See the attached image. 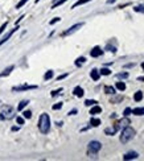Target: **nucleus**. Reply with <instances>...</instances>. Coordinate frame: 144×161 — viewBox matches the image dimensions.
<instances>
[{
    "label": "nucleus",
    "mask_w": 144,
    "mask_h": 161,
    "mask_svg": "<svg viewBox=\"0 0 144 161\" xmlns=\"http://www.w3.org/2000/svg\"><path fill=\"white\" fill-rule=\"evenodd\" d=\"M115 87H116V89H118L119 91H124V90H126V83H124V82H116Z\"/></svg>",
    "instance_id": "b1692460"
},
{
    "label": "nucleus",
    "mask_w": 144,
    "mask_h": 161,
    "mask_svg": "<svg viewBox=\"0 0 144 161\" xmlns=\"http://www.w3.org/2000/svg\"><path fill=\"white\" fill-rule=\"evenodd\" d=\"M61 91H62V87H60V89H57V90H53V91H52L50 95H52V96H57L58 94L61 93Z\"/></svg>",
    "instance_id": "f704fd0d"
},
{
    "label": "nucleus",
    "mask_w": 144,
    "mask_h": 161,
    "mask_svg": "<svg viewBox=\"0 0 144 161\" xmlns=\"http://www.w3.org/2000/svg\"><path fill=\"white\" fill-rule=\"evenodd\" d=\"M112 3H115V0H107V4H112Z\"/></svg>",
    "instance_id": "79ce46f5"
},
{
    "label": "nucleus",
    "mask_w": 144,
    "mask_h": 161,
    "mask_svg": "<svg viewBox=\"0 0 144 161\" xmlns=\"http://www.w3.org/2000/svg\"><path fill=\"white\" fill-rule=\"evenodd\" d=\"M100 112H102V107H100V106H98V104H94L93 107L90 108V115H98V114H100Z\"/></svg>",
    "instance_id": "9b49d317"
},
{
    "label": "nucleus",
    "mask_w": 144,
    "mask_h": 161,
    "mask_svg": "<svg viewBox=\"0 0 144 161\" xmlns=\"http://www.w3.org/2000/svg\"><path fill=\"white\" fill-rule=\"evenodd\" d=\"M105 93L106 94H110V95H114V94H115V87H112V86H105Z\"/></svg>",
    "instance_id": "4be33fe9"
},
{
    "label": "nucleus",
    "mask_w": 144,
    "mask_h": 161,
    "mask_svg": "<svg viewBox=\"0 0 144 161\" xmlns=\"http://www.w3.org/2000/svg\"><path fill=\"white\" fill-rule=\"evenodd\" d=\"M132 114L136 115V116H143L144 115V107H136L132 108Z\"/></svg>",
    "instance_id": "dca6fc26"
},
{
    "label": "nucleus",
    "mask_w": 144,
    "mask_h": 161,
    "mask_svg": "<svg viewBox=\"0 0 144 161\" xmlns=\"http://www.w3.org/2000/svg\"><path fill=\"white\" fill-rule=\"evenodd\" d=\"M97 101H94V99H86L85 101V106H87V107H90V106H94V104H97Z\"/></svg>",
    "instance_id": "a878e982"
},
{
    "label": "nucleus",
    "mask_w": 144,
    "mask_h": 161,
    "mask_svg": "<svg viewBox=\"0 0 144 161\" xmlns=\"http://www.w3.org/2000/svg\"><path fill=\"white\" fill-rule=\"evenodd\" d=\"M13 69H15V66L13 65H11V66H8L7 69H4L1 73H0V77H7V75H10L12 71H13Z\"/></svg>",
    "instance_id": "4468645a"
},
{
    "label": "nucleus",
    "mask_w": 144,
    "mask_h": 161,
    "mask_svg": "<svg viewBox=\"0 0 144 161\" xmlns=\"http://www.w3.org/2000/svg\"><path fill=\"white\" fill-rule=\"evenodd\" d=\"M85 25V23H77V24H74V25H72L67 30H65V32H62V37H66V36H70V35H73L74 32H77V30L79 28H82V26Z\"/></svg>",
    "instance_id": "423d86ee"
},
{
    "label": "nucleus",
    "mask_w": 144,
    "mask_h": 161,
    "mask_svg": "<svg viewBox=\"0 0 144 161\" xmlns=\"http://www.w3.org/2000/svg\"><path fill=\"white\" fill-rule=\"evenodd\" d=\"M15 116L13 114V107L10 104H3L1 106V112H0V120H8Z\"/></svg>",
    "instance_id": "7ed1b4c3"
},
{
    "label": "nucleus",
    "mask_w": 144,
    "mask_h": 161,
    "mask_svg": "<svg viewBox=\"0 0 144 161\" xmlns=\"http://www.w3.org/2000/svg\"><path fill=\"white\" fill-rule=\"evenodd\" d=\"M118 129H119V126H115L114 128H106L105 129V133H106L107 136H114Z\"/></svg>",
    "instance_id": "2eb2a0df"
},
{
    "label": "nucleus",
    "mask_w": 144,
    "mask_h": 161,
    "mask_svg": "<svg viewBox=\"0 0 144 161\" xmlns=\"http://www.w3.org/2000/svg\"><path fill=\"white\" fill-rule=\"evenodd\" d=\"M106 50L112 51V53H116V48H115V46H111V45H107V46H106Z\"/></svg>",
    "instance_id": "c9c22d12"
},
{
    "label": "nucleus",
    "mask_w": 144,
    "mask_h": 161,
    "mask_svg": "<svg viewBox=\"0 0 144 161\" xmlns=\"http://www.w3.org/2000/svg\"><path fill=\"white\" fill-rule=\"evenodd\" d=\"M135 63H128V65H126V68H134Z\"/></svg>",
    "instance_id": "a19ab883"
},
{
    "label": "nucleus",
    "mask_w": 144,
    "mask_h": 161,
    "mask_svg": "<svg viewBox=\"0 0 144 161\" xmlns=\"http://www.w3.org/2000/svg\"><path fill=\"white\" fill-rule=\"evenodd\" d=\"M139 157V153L137 152H135V151H130V152H127V153L123 156V160L126 161H128V160H135V159H137Z\"/></svg>",
    "instance_id": "1a4fd4ad"
},
{
    "label": "nucleus",
    "mask_w": 144,
    "mask_h": 161,
    "mask_svg": "<svg viewBox=\"0 0 144 161\" xmlns=\"http://www.w3.org/2000/svg\"><path fill=\"white\" fill-rule=\"evenodd\" d=\"M135 129L131 128L130 126L126 127V128H123V131H122V135H120V143L122 144H126V143H128L130 140H132V139L135 137Z\"/></svg>",
    "instance_id": "f03ea898"
},
{
    "label": "nucleus",
    "mask_w": 144,
    "mask_h": 161,
    "mask_svg": "<svg viewBox=\"0 0 144 161\" xmlns=\"http://www.w3.org/2000/svg\"><path fill=\"white\" fill-rule=\"evenodd\" d=\"M103 54V50L100 49V46H94L93 49L90 50V56L93 58H97V57H100Z\"/></svg>",
    "instance_id": "6e6552de"
},
{
    "label": "nucleus",
    "mask_w": 144,
    "mask_h": 161,
    "mask_svg": "<svg viewBox=\"0 0 144 161\" xmlns=\"http://www.w3.org/2000/svg\"><path fill=\"white\" fill-rule=\"evenodd\" d=\"M53 75H54V71L53 70H48L47 73H45V75H44V79L45 81L52 79V78H53Z\"/></svg>",
    "instance_id": "5701e85b"
},
{
    "label": "nucleus",
    "mask_w": 144,
    "mask_h": 161,
    "mask_svg": "<svg viewBox=\"0 0 144 161\" xmlns=\"http://www.w3.org/2000/svg\"><path fill=\"white\" fill-rule=\"evenodd\" d=\"M12 131H19V127H12Z\"/></svg>",
    "instance_id": "37998d69"
},
{
    "label": "nucleus",
    "mask_w": 144,
    "mask_h": 161,
    "mask_svg": "<svg viewBox=\"0 0 144 161\" xmlns=\"http://www.w3.org/2000/svg\"><path fill=\"white\" fill-rule=\"evenodd\" d=\"M38 129L41 133H48L50 131V118L48 114H41L38 119Z\"/></svg>",
    "instance_id": "f257e3e1"
},
{
    "label": "nucleus",
    "mask_w": 144,
    "mask_h": 161,
    "mask_svg": "<svg viewBox=\"0 0 144 161\" xmlns=\"http://www.w3.org/2000/svg\"><path fill=\"white\" fill-rule=\"evenodd\" d=\"M52 108H53V110H61V108H62V102H58L56 104H53Z\"/></svg>",
    "instance_id": "7c9ffc66"
},
{
    "label": "nucleus",
    "mask_w": 144,
    "mask_h": 161,
    "mask_svg": "<svg viewBox=\"0 0 144 161\" xmlns=\"http://www.w3.org/2000/svg\"><path fill=\"white\" fill-rule=\"evenodd\" d=\"M99 74L100 75H110V74H111V70L107 69V68H103V69H100V70H99Z\"/></svg>",
    "instance_id": "393cba45"
},
{
    "label": "nucleus",
    "mask_w": 144,
    "mask_h": 161,
    "mask_svg": "<svg viewBox=\"0 0 144 161\" xmlns=\"http://www.w3.org/2000/svg\"><path fill=\"white\" fill-rule=\"evenodd\" d=\"M23 116H24V119H30V118H32V112L30 111H23Z\"/></svg>",
    "instance_id": "c756f323"
},
{
    "label": "nucleus",
    "mask_w": 144,
    "mask_h": 161,
    "mask_svg": "<svg viewBox=\"0 0 144 161\" xmlns=\"http://www.w3.org/2000/svg\"><path fill=\"white\" fill-rule=\"evenodd\" d=\"M73 94H74L77 98H82V96L85 95V91L81 86H77V87H74V90H73Z\"/></svg>",
    "instance_id": "9d476101"
},
{
    "label": "nucleus",
    "mask_w": 144,
    "mask_h": 161,
    "mask_svg": "<svg viewBox=\"0 0 144 161\" xmlns=\"http://www.w3.org/2000/svg\"><path fill=\"white\" fill-rule=\"evenodd\" d=\"M130 124H131V120L128 119V116H124L123 119L119 121V127H120V128H126V127H128Z\"/></svg>",
    "instance_id": "f8f14e48"
},
{
    "label": "nucleus",
    "mask_w": 144,
    "mask_h": 161,
    "mask_svg": "<svg viewBox=\"0 0 144 161\" xmlns=\"http://www.w3.org/2000/svg\"><path fill=\"white\" fill-rule=\"evenodd\" d=\"M116 78H122V79H126V78H128V73H118L116 74Z\"/></svg>",
    "instance_id": "c85d7f7f"
},
{
    "label": "nucleus",
    "mask_w": 144,
    "mask_h": 161,
    "mask_svg": "<svg viewBox=\"0 0 144 161\" xmlns=\"http://www.w3.org/2000/svg\"><path fill=\"white\" fill-rule=\"evenodd\" d=\"M142 99H143V93H142V91H136L135 95H134V101L135 102H140Z\"/></svg>",
    "instance_id": "412c9836"
},
{
    "label": "nucleus",
    "mask_w": 144,
    "mask_h": 161,
    "mask_svg": "<svg viewBox=\"0 0 144 161\" xmlns=\"http://www.w3.org/2000/svg\"><path fill=\"white\" fill-rule=\"evenodd\" d=\"M38 89L37 85H21V86H15L12 87L13 93H21V91H28V90H36Z\"/></svg>",
    "instance_id": "39448f33"
},
{
    "label": "nucleus",
    "mask_w": 144,
    "mask_h": 161,
    "mask_svg": "<svg viewBox=\"0 0 144 161\" xmlns=\"http://www.w3.org/2000/svg\"><path fill=\"white\" fill-rule=\"evenodd\" d=\"M77 108H74V110H72V111H69V114H67V115H69V116H73V115H77Z\"/></svg>",
    "instance_id": "ea45409f"
},
{
    "label": "nucleus",
    "mask_w": 144,
    "mask_h": 161,
    "mask_svg": "<svg viewBox=\"0 0 144 161\" xmlns=\"http://www.w3.org/2000/svg\"><path fill=\"white\" fill-rule=\"evenodd\" d=\"M28 104H29V101H21L19 103V106H17V111H23Z\"/></svg>",
    "instance_id": "6ab92c4d"
},
{
    "label": "nucleus",
    "mask_w": 144,
    "mask_h": 161,
    "mask_svg": "<svg viewBox=\"0 0 144 161\" xmlns=\"http://www.w3.org/2000/svg\"><path fill=\"white\" fill-rule=\"evenodd\" d=\"M142 69H143V70H144V61H143V62H142Z\"/></svg>",
    "instance_id": "a18cd8bd"
},
{
    "label": "nucleus",
    "mask_w": 144,
    "mask_h": 161,
    "mask_svg": "<svg viewBox=\"0 0 144 161\" xmlns=\"http://www.w3.org/2000/svg\"><path fill=\"white\" fill-rule=\"evenodd\" d=\"M89 1H93V0H78L77 3H74V4L72 5V10H74V8L79 7V5H83V4H86V3H89Z\"/></svg>",
    "instance_id": "f3484780"
},
{
    "label": "nucleus",
    "mask_w": 144,
    "mask_h": 161,
    "mask_svg": "<svg viewBox=\"0 0 144 161\" xmlns=\"http://www.w3.org/2000/svg\"><path fill=\"white\" fill-rule=\"evenodd\" d=\"M7 25H8V21H5V23L3 24L1 26H0V35H1V33L4 32V30H5V28H7Z\"/></svg>",
    "instance_id": "4c0bfd02"
},
{
    "label": "nucleus",
    "mask_w": 144,
    "mask_h": 161,
    "mask_svg": "<svg viewBox=\"0 0 144 161\" xmlns=\"http://www.w3.org/2000/svg\"><path fill=\"white\" fill-rule=\"evenodd\" d=\"M28 1H29V0H20V1L16 4V10H20V8L23 7V5H25Z\"/></svg>",
    "instance_id": "cd10ccee"
},
{
    "label": "nucleus",
    "mask_w": 144,
    "mask_h": 161,
    "mask_svg": "<svg viewBox=\"0 0 144 161\" xmlns=\"http://www.w3.org/2000/svg\"><path fill=\"white\" fill-rule=\"evenodd\" d=\"M67 75H69V73H65V74H61L60 77H57V81H61V79H64V78H66Z\"/></svg>",
    "instance_id": "58836bf2"
},
{
    "label": "nucleus",
    "mask_w": 144,
    "mask_h": 161,
    "mask_svg": "<svg viewBox=\"0 0 144 161\" xmlns=\"http://www.w3.org/2000/svg\"><path fill=\"white\" fill-rule=\"evenodd\" d=\"M86 62V58H85V57H78L77 60H75V66H77V68H81L82 65H83V63Z\"/></svg>",
    "instance_id": "a211bd4d"
},
{
    "label": "nucleus",
    "mask_w": 144,
    "mask_h": 161,
    "mask_svg": "<svg viewBox=\"0 0 144 161\" xmlns=\"http://www.w3.org/2000/svg\"><path fill=\"white\" fill-rule=\"evenodd\" d=\"M58 21H61V17H54L53 20H50V21H49V24H50V25H54V24L58 23Z\"/></svg>",
    "instance_id": "e433bc0d"
},
{
    "label": "nucleus",
    "mask_w": 144,
    "mask_h": 161,
    "mask_svg": "<svg viewBox=\"0 0 144 161\" xmlns=\"http://www.w3.org/2000/svg\"><path fill=\"white\" fill-rule=\"evenodd\" d=\"M16 121H17V124H19V126H23V124L25 123V119H24V118H21V116H17L16 118Z\"/></svg>",
    "instance_id": "72a5a7b5"
},
{
    "label": "nucleus",
    "mask_w": 144,
    "mask_h": 161,
    "mask_svg": "<svg viewBox=\"0 0 144 161\" xmlns=\"http://www.w3.org/2000/svg\"><path fill=\"white\" fill-rule=\"evenodd\" d=\"M131 114H132V108H131V107H127V108L124 110V112H123L124 116H130Z\"/></svg>",
    "instance_id": "473e14b6"
},
{
    "label": "nucleus",
    "mask_w": 144,
    "mask_h": 161,
    "mask_svg": "<svg viewBox=\"0 0 144 161\" xmlns=\"http://www.w3.org/2000/svg\"><path fill=\"white\" fill-rule=\"evenodd\" d=\"M66 1H67V0H58L57 3H54V4H53V7H52V8H53V10H54V8H57L58 5H62L64 3H66Z\"/></svg>",
    "instance_id": "2f4dec72"
},
{
    "label": "nucleus",
    "mask_w": 144,
    "mask_h": 161,
    "mask_svg": "<svg viewBox=\"0 0 144 161\" xmlns=\"http://www.w3.org/2000/svg\"><path fill=\"white\" fill-rule=\"evenodd\" d=\"M100 124V119H98V118H91L90 119V126L91 127H98Z\"/></svg>",
    "instance_id": "aec40b11"
},
{
    "label": "nucleus",
    "mask_w": 144,
    "mask_h": 161,
    "mask_svg": "<svg viewBox=\"0 0 144 161\" xmlns=\"http://www.w3.org/2000/svg\"><path fill=\"white\" fill-rule=\"evenodd\" d=\"M17 29H19V26H16V28H13V29H12V30H10V32H8V33H7V35H5V36H4V37H3V38H1V40H0V46H1V45H3V44H5V42H7L8 40H10V38L12 37V36H13V33H15V32H16V30H17Z\"/></svg>",
    "instance_id": "0eeeda50"
},
{
    "label": "nucleus",
    "mask_w": 144,
    "mask_h": 161,
    "mask_svg": "<svg viewBox=\"0 0 144 161\" xmlns=\"http://www.w3.org/2000/svg\"><path fill=\"white\" fill-rule=\"evenodd\" d=\"M100 148H102V144H100L99 141H95V140H93V141H90L89 143V145H87V153H89V156H95V154L98 153V152L100 151Z\"/></svg>",
    "instance_id": "20e7f679"
},
{
    "label": "nucleus",
    "mask_w": 144,
    "mask_h": 161,
    "mask_svg": "<svg viewBox=\"0 0 144 161\" xmlns=\"http://www.w3.org/2000/svg\"><path fill=\"white\" fill-rule=\"evenodd\" d=\"M135 12H140V13H144V4H139L134 8Z\"/></svg>",
    "instance_id": "bb28decb"
},
{
    "label": "nucleus",
    "mask_w": 144,
    "mask_h": 161,
    "mask_svg": "<svg viewBox=\"0 0 144 161\" xmlns=\"http://www.w3.org/2000/svg\"><path fill=\"white\" fill-rule=\"evenodd\" d=\"M137 81H143L144 82V77H137Z\"/></svg>",
    "instance_id": "c03bdc74"
},
{
    "label": "nucleus",
    "mask_w": 144,
    "mask_h": 161,
    "mask_svg": "<svg viewBox=\"0 0 144 161\" xmlns=\"http://www.w3.org/2000/svg\"><path fill=\"white\" fill-rule=\"evenodd\" d=\"M90 77L93 81H98L100 78V74H99V70L98 69H93V70L90 71Z\"/></svg>",
    "instance_id": "ddd939ff"
}]
</instances>
